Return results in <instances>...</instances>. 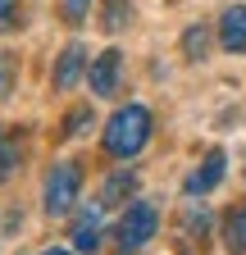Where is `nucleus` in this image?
<instances>
[{"label":"nucleus","instance_id":"nucleus-1","mask_svg":"<svg viewBox=\"0 0 246 255\" xmlns=\"http://www.w3.org/2000/svg\"><path fill=\"white\" fill-rule=\"evenodd\" d=\"M150 123H155V119H150L146 105H123V110H114L110 123H105V132H101L105 155L110 159H132V155H141L146 141H150Z\"/></svg>","mask_w":246,"mask_h":255},{"label":"nucleus","instance_id":"nucleus-2","mask_svg":"<svg viewBox=\"0 0 246 255\" xmlns=\"http://www.w3.org/2000/svg\"><path fill=\"white\" fill-rule=\"evenodd\" d=\"M78 191H82V164L78 159H64L46 173V187H41V205L50 219H64L73 205H78Z\"/></svg>","mask_w":246,"mask_h":255},{"label":"nucleus","instance_id":"nucleus-3","mask_svg":"<svg viewBox=\"0 0 246 255\" xmlns=\"http://www.w3.org/2000/svg\"><path fill=\"white\" fill-rule=\"evenodd\" d=\"M155 223H160L155 205H150V201H132L128 210H123L119 228H114V251L119 255H132L137 246H146L150 237H155Z\"/></svg>","mask_w":246,"mask_h":255},{"label":"nucleus","instance_id":"nucleus-4","mask_svg":"<svg viewBox=\"0 0 246 255\" xmlns=\"http://www.w3.org/2000/svg\"><path fill=\"white\" fill-rule=\"evenodd\" d=\"M119 73H123L119 50H101L96 64H91V73H87V82H91V91H96V96H114V91H119Z\"/></svg>","mask_w":246,"mask_h":255},{"label":"nucleus","instance_id":"nucleus-5","mask_svg":"<svg viewBox=\"0 0 246 255\" xmlns=\"http://www.w3.org/2000/svg\"><path fill=\"white\" fill-rule=\"evenodd\" d=\"M128 201H137V173H132V169H114V173L101 182V210L128 205Z\"/></svg>","mask_w":246,"mask_h":255},{"label":"nucleus","instance_id":"nucleus-6","mask_svg":"<svg viewBox=\"0 0 246 255\" xmlns=\"http://www.w3.org/2000/svg\"><path fill=\"white\" fill-rule=\"evenodd\" d=\"M224 164H228V155L224 150H210L201 159V169L187 178V196H205V191H214V187L224 182Z\"/></svg>","mask_w":246,"mask_h":255},{"label":"nucleus","instance_id":"nucleus-7","mask_svg":"<svg viewBox=\"0 0 246 255\" xmlns=\"http://www.w3.org/2000/svg\"><path fill=\"white\" fill-rule=\"evenodd\" d=\"M82 64H87V50L73 41V46H64L59 50V59H55V73H50V82H55V91H69L78 78H82Z\"/></svg>","mask_w":246,"mask_h":255},{"label":"nucleus","instance_id":"nucleus-8","mask_svg":"<svg viewBox=\"0 0 246 255\" xmlns=\"http://www.w3.org/2000/svg\"><path fill=\"white\" fill-rule=\"evenodd\" d=\"M219 41H224V50L246 55V5L224 9V18H219Z\"/></svg>","mask_w":246,"mask_h":255},{"label":"nucleus","instance_id":"nucleus-9","mask_svg":"<svg viewBox=\"0 0 246 255\" xmlns=\"http://www.w3.org/2000/svg\"><path fill=\"white\" fill-rule=\"evenodd\" d=\"M96 246H101V205H96V210H87V214L73 223V251L91 255Z\"/></svg>","mask_w":246,"mask_h":255},{"label":"nucleus","instance_id":"nucleus-10","mask_svg":"<svg viewBox=\"0 0 246 255\" xmlns=\"http://www.w3.org/2000/svg\"><path fill=\"white\" fill-rule=\"evenodd\" d=\"M101 23H105V32H123L128 27V0H105L101 5Z\"/></svg>","mask_w":246,"mask_h":255},{"label":"nucleus","instance_id":"nucleus-11","mask_svg":"<svg viewBox=\"0 0 246 255\" xmlns=\"http://www.w3.org/2000/svg\"><path fill=\"white\" fill-rule=\"evenodd\" d=\"M182 50H187V59H205V50H210V27H205V23L187 27V37H182Z\"/></svg>","mask_w":246,"mask_h":255},{"label":"nucleus","instance_id":"nucleus-12","mask_svg":"<svg viewBox=\"0 0 246 255\" xmlns=\"http://www.w3.org/2000/svg\"><path fill=\"white\" fill-rule=\"evenodd\" d=\"M87 14H91V0H59V18L64 23H87Z\"/></svg>","mask_w":246,"mask_h":255},{"label":"nucleus","instance_id":"nucleus-13","mask_svg":"<svg viewBox=\"0 0 246 255\" xmlns=\"http://www.w3.org/2000/svg\"><path fill=\"white\" fill-rule=\"evenodd\" d=\"M87 128H91V110H87V105L69 110V119H64V137H82Z\"/></svg>","mask_w":246,"mask_h":255},{"label":"nucleus","instance_id":"nucleus-14","mask_svg":"<svg viewBox=\"0 0 246 255\" xmlns=\"http://www.w3.org/2000/svg\"><path fill=\"white\" fill-rule=\"evenodd\" d=\"M14 73H18V64H14V55L9 50H0V101L14 91Z\"/></svg>","mask_w":246,"mask_h":255},{"label":"nucleus","instance_id":"nucleus-15","mask_svg":"<svg viewBox=\"0 0 246 255\" xmlns=\"http://www.w3.org/2000/svg\"><path fill=\"white\" fill-rule=\"evenodd\" d=\"M14 169H18V146L14 141H0V182H5Z\"/></svg>","mask_w":246,"mask_h":255},{"label":"nucleus","instance_id":"nucleus-16","mask_svg":"<svg viewBox=\"0 0 246 255\" xmlns=\"http://www.w3.org/2000/svg\"><path fill=\"white\" fill-rule=\"evenodd\" d=\"M18 23V0H0V32H9Z\"/></svg>","mask_w":246,"mask_h":255},{"label":"nucleus","instance_id":"nucleus-17","mask_svg":"<svg viewBox=\"0 0 246 255\" xmlns=\"http://www.w3.org/2000/svg\"><path fill=\"white\" fill-rule=\"evenodd\" d=\"M233 237H237V246L246 251V205H242V210L233 214Z\"/></svg>","mask_w":246,"mask_h":255},{"label":"nucleus","instance_id":"nucleus-18","mask_svg":"<svg viewBox=\"0 0 246 255\" xmlns=\"http://www.w3.org/2000/svg\"><path fill=\"white\" fill-rule=\"evenodd\" d=\"M41 255H73V251H64V246H50V251H41Z\"/></svg>","mask_w":246,"mask_h":255},{"label":"nucleus","instance_id":"nucleus-19","mask_svg":"<svg viewBox=\"0 0 246 255\" xmlns=\"http://www.w3.org/2000/svg\"><path fill=\"white\" fill-rule=\"evenodd\" d=\"M0 141H5V132H0Z\"/></svg>","mask_w":246,"mask_h":255}]
</instances>
